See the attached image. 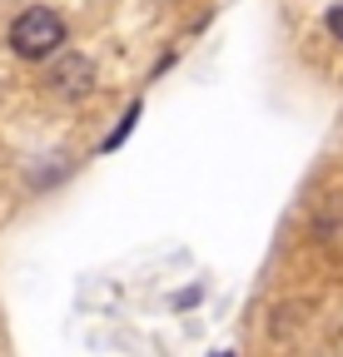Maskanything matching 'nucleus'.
Here are the masks:
<instances>
[{
    "mask_svg": "<svg viewBox=\"0 0 343 357\" xmlns=\"http://www.w3.org/2000/svg\"><path fill=\"white\" fill-rule=\"evenodd\" d=\"M323 25H328V35H333V40H343V6H333Z\"/></svg>",
    "mask_w": 343,
    "mask_h": 357,
    "instance_id": "obj_4",
    "label": "nucleus"
},
{
    "mask_svg": "<svg viewBox=\"0 0 343 357\" xmlns=\"http://www.w3.org/2000/svg\"><path fill=\"white\" fill-rule=\"evenodd\" d=\"M60 45H65V20H60V10L30 6V10L15 15V25H10V50H15L20 60H45V55L60 50Z\"/></svg>",
    "mask_w": 343,
    "mask_h": 357,
    "instance_id": "obj_1",
    "label": "nucleus"
},
{
    "mask_svg": "<svg viewBox=\"0 0 343 357\" xmlns=\"http://www.w3.org/2000/svg\"><path fill=\"white\" fill-rule=\"evenodd\" d=\"M135 119H140V105H130V109H124V119L115 124V134H110V139H105V149H119V144H124V134H130V129H135Z\"/></svg>",
    "mask_w": 343,
    "mask_h": 357,
    "instance_id": "obj_3",
    "label": "nucleus"
},
{
    "mask_svg": "<svg viewBox=\"0 0 343 357\" xmlns=\"http://www.w3.org/2000/svg\"><path fill=\"white\" fill-rule=\"evenodd\" d=\"M45 79H50V89H55L60 100H85L95 89V65L85 60V55H60Z\"/></svg>",
    "mask_w": 343,
    "mask_h": 357,
    "instance_id": "obj_2",
    "label": "nucleus"
}]
</instances>
